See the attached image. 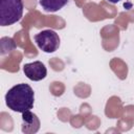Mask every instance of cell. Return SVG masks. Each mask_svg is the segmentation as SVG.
Segmentation results:
<instances>
[{
    "mask_svg": "<svg viewBox=\"0 0 134 134\" xmlns=\"http://www.w3.org/2000/svg\"><path fill=\"white\" fill-rule=\"evenodd\" d=\"M35 103V92L32 88L25 83L17 84L5 94V104L8 109L23 113L32 109Z\"/></svg>",
    "mask_w": 134,
    "mask_h": 134,
    "instance_id": "6da1fadb",
    "label": "cell"
},
{
    "mask_svg": "<svg viewBox=\"0 0 134 134\" xmlns=\"http://www.w3.org/2000/svg\"><path fill=\"white\" fill-rule=\"evenodd\" d=\"M23 8L22 0H0V25L8 26L20 21Z\"/></svg>",
    "mask_w": 134,
    "mask_h": 134,
    "instance_id": "7a4b0ae2",
    "label": "cell"
},
{
    "mask_svg": "<svg viewBox=\"0 0 134 134\" xmlns=\"http://www.w3.org/2000/svg\"><path fill=\"white\" fill-rule=\"evenodd\" d=\"M35 42L37 46L44 52L51 53L60 47V37L52 29H45L38 32L35 36Z\"/></svg>",
    "mask_w": 134,
    "mask_h": 134,
    "instance_id": "3957f363",
    "label": "cell"
},
{
    "mask_svg": "<svg viewBox=\"0 0 134 134\" xmlns=\"http://www.w3.org/2000/svg\"><path fill=\"white\" fill-rule=\"evenodd\" d=\"M23 72L27 76V79L35 82L44 80L47 75V69L41 61H35L32 63L24 64Z\"/></svg>",
    "mask_w": 134,
    "mask_h": 134,
    "instance_id": "277c9868",
    "label": "cell"
},
{
    "mask_svg": "<svg viewBox=\"0 0 134 134\" xmlns=\"http://www.w3.org/2000/svg\"><path fill=\"white\" fill-rule=\"evenodd\" d=\"M40 129V119L30 110L22 113V132L25 134L37 133Z\"/></svg>",
    "mask_w": 134,
    "mask_h": 134,
    "instance_id": "5b68a950",
    "label": "cell"
},
{
    "mask_svg": "<svg viewBox=\"0 0 134 134\" xmlns=\"http://www.w3.org/2000/svg\"><path fill=\"white\" fill-rule=\"evenodd\" d=\"M39 3L45 12L54 13L63 8L68 3V0H40Z\"/></svg>",
    "mask_w": 134,
    "mask_h": 134,
    "instance_id": "8992f818",
    "label": "cell"
},
{
    "mask_svg": "<svg viewBox=\"0 0 134 134\" xmlns=\"http://www.w3.org/2000/svg\"><path fill=\"white\" fill-rule=\"evenodd\" d=\"M110 3H112V4H115V3H117V2H119L120 0H108Z\"/></svg>",
    "mask_w": 134,
    "mask_h": 134,
    "instance_id": "52a82bcc",
    "label": "cell"
}]
</instances>
